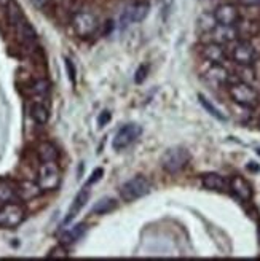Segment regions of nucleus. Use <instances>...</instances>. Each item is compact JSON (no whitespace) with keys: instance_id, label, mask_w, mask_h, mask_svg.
<instances>
[{"instance_id":"obj_27","label":"nucleus","mask_w":260,"mask_h":261,"mask_svg":"<svg viewBox=\"0 0 260 261\" xmlns=\"http://www.w3.org/2000/svg\"><path fill=\"white\" fill-rule=\"evenodd\" d=\"M147 67H146V65H140V67H139V70L136 72V83H142V82H144V78H146V73H147Z\"/></svg>"},{"instance_id":"obj_13","label":"nucleus","mask_w":260,"mask_h":261,"mask_svg":"<svg viewBox=\"0 0 260 261\" xmlns=\"http://www.w3.org/2000/svg\"><path fill=\"white\" fill-rule=\"evenodd\" d=\"M206 80H207V83L216 88L228 86L230 85V72L222 64H212L211 69L206 72Z\"/></svg>"},{"instance_id":"obj_25","label":"nucleus","mask_w":260,"mask_h":261,"mask_svg":"<svg viewBox=\"0 0 260 261\" xmlns=\"http://www.w3.org/2000/svg\"><path fill=\"white\" fill-rule=\"evenodd\" d=\"M67 256H69V252L64 244H59L55 249H51L48 253V258H67Z\"/></svg>"},{"instance_id":"obj_5","label":"nucleus","mask_w":260,"mask_h":261,"mask_svg":"<svg viewBox=\"0 0 260 261\" xmlns=\"http://www.w3.org/2000/svg\"><path fill=\"white\" fill-rule=\"evenodd\" d=\"M37 184L42 191H55L61 184V171L56 161H46L40 164L37 174Z\"/></svg>"},{"instance_id":"obj_29","label":"nucleus","mask_w":260,"mask_h":261,"mask_svg":"<svg viewBox=\"0 0 260 261\" xmlns=\"http://www.w3.org/2000/svg\"><path fill=\"white\" fill-rule=\"evenodd\" d=\"M101 175H102V169H96V171L93 172V175H91V178L88 180V184H86V185L94 184L96 180H99V178H101Z\"/></svg>"},{"instance_id":"obj_23","label":"nucleus","mask_w":260,"mask_h":261,"mask_svg":"<svg viewBox=\"0 0 260 261\" xmlns=\"http://www.w3.org/2000/svg\"><path fill=\"white\" fill-rule=\"evenodd\" d=\"M198 99H200V102H201V106H203L207 112H209L212 116H216L217 120H225V116L222 115V112H220L219 109H216V107L212 106V103L209 102V99H206L203 94H200V96H198Z\"/></svg>"},{"instance_id":"obj_10","label":"nucleus","mask_w":260,"mask_h":261,"mask_svg":"<svg viewBox=\"0 0 260 261\" xmlns=\"http://www.w3.org/2000/svg\"><path fill=\"white\" fill-rule=\"evenodd\" d=\"M207 34L211 35V42H216V43H220V45H228V43L240 40V32H238L237 25L216 24Z\"/></svg>"},{"instance_id":"obj_3","label":"nucleus","mask_w":260,"mask_h":261,"mask_svg":"<svg viewBox=\"0 0 260 261\" xmlns=\"http://www.w3.org/2000/svg\"><path fill=\"white\" fill-rule=\"evenodd\" d=\"M230 59L238 64L240 67H251V65L257 61V49L255 46L246 40V38H240V40L233 42V46L228 53Z\"/></svg>"},{"instance_id":"obj_4","label":"nucleus","mask_w":260,"mask_h":261,"mask_svg":"<svg viewBox=\"0 0 260 261\" xmlns=\"http://www.w3.org/2000/svg\"><path fill=\"white\" fill-rule=\"evenodd\" d=\"M190 163V153L188 150L182 147L170 148L161 156V167L168 174H179L188 166Z\"/></svg>"},{"instance_id":"obj_14","label":"nucleus","mask_w":260,"mask_h":261,"mask_svg":"<svg viewBox=\"0 0 260 261\" xmlns=\"http://www.w3.org/2000/svg\"><path fill=\"white\" fill-rule=\"evenodd\" d=\"M15 191H16V198H19L22 201H32L40 196L42 188L38 187L37 181L22 180L18 184V187H15Z\"/></svg>"},{"instance_id":"obj_16","label":"nucleus","mask_w":260,"mask_h":261,"mask_svg":"<svg viewBox=\"0 0 260 261\" xmlns=\"http://www.w3.org/2000/svg\"><path fill=\"white\" fill-rule=\"evenodd\" d=\"M88 198H89V190H88V187H83V188L79 191V194L75 196V199H74V202H72V205H70V208H69V214H67L66 221H70L72 218L77 217V214H79V212L82 211V208L85 207Z\"/></svg>"},{"instance_id":"obj_26","label":"nucleus","mask_w":260,"mask_h":261,"mask_svg":"<svg viewBox=\"0 0 260 261\" xmlns=\"http://www.w3.org/2000/svg\"><path fill=\"white\" fill-rule=\"evenodd\" d=\"M110 118H112V115H110V112H102L101 115H99V118H98V124L102 127V126H106L109 121H110Z\"/></svg>"},{"instance_id":"obj_18","label":"nucleus","mask_w":260,"mask_h":261,"mask_svg":"<svg viewBox=\"0 0 260 261\" xmlns=\"http://www.w3.org/2000/svg\"><path fill=\"white\" fill-rule=\"evenodd\" d=\"M31 118L37 123V124H45L50 118V113H48V109L43 106L40 102H35L31 106Z\"/></svg>"},{"instance_id":"obj_12","label":"nucleus","mask_w":260,"mask_h":261,"mask_svg":"<svg viewBox=\"0 0 260 261\" xmlns=\"http://www.w3.org/2000/svg\"><path fill=\"white\" fill-rule=\"evenodd\" d=\"M201 56L212 65V64H224L225 59L228 58V53H227V49H225V45H220V43H216V42H209V43H206L203 46Z\"/></svg>"},{"instance_id":"obj_33","label":"nucleus","mask_w":260,"mask_h":261,"mask_svg":"<svg viewBox=\"0 0 260 261\" xmlns=\"http://www.w3.org/2000/svg\"><path fill=\"white\" fill-rule=\"evenodd\" d=\"M258 126H260V121H258Z\"/></svg>"},{"instance_id":"obj_21","label":"nucleus","mask_w":260,"mask_h":261,"mask_svg":"<svg viewBox=\"0 0 260 261\" xmlns=\"http://www.w3.org/2000/svg\"><path fill=\"white\" fill-rule=\"evenodd\" d=\"M115 208H116V201L113 198H102L93 205V214L106 215V214H110L112 211H115Z\"/></svg>"},{"instance_id":"obj_15","label":"nucleus","mask_w":260,"mask_h":261,"mask_svg":"<svg viewBox=\"0 0 260 261\" xmlns=\"http://www.w3.org/2000/svg\"><path fill=\"white\" fill-rule=\"evenodd\" d=\"M201 184L206 190L216 193H227L228 191V180L219 174H204L201 177Z\"/></svg>"},{"instance_id":"obj_31","label":"nucleus","mask_w":260,"mask_h":261,"mask_svg":"<svg viewBox=\"0 0 260 261\" xmlns=\"http://www.w3.org/2000/svg\"><path fill=\"white\" fill-rule=\"evenodd\" d=\"M240 2L246 7H257L260 5V0H240Z\"/></svg>"},{"instance_id":"obj_30","label":"nucleus","mask_w":260,"mask_h":261,"mask_svg":"<svg viewBox=\"0 0 260 261\" xmlns=\"http://www.w3.org/2000/svg\"><path fill=\"white\" fill-rule=\"evenodd\" d=\"M32 4L37 7V8H46L50 4H51V0H32Z\"/></svg>"},{"instance_id":"obj_17","label":"nucleus","mask_w":260,"mask_h":261,"mask_svg":"<svg viewBox=\"0 0 260 261\" xmlns=\"http://www.w3.org/2000/svg\"><path fill=\"white\" fill-rule=\"evenodd\" d=\"M37 154L38 158H40L42 163H46V161H58V148L53 145L51 142H42L40 145L37 148Z\"/></svg>"},{"instance_id":"obj_24","label":"nucleus","mask_w":260,"mask_h":261,"mask_svg":"<svg viewBox=\"0 0 260 261\" xmlns=\"http://www.w3.org/2000/svg\"><path fill=\"white\" fill-rule=\"evenodd\" d=\"M48 91H50V83H48L46 80H38V82H35L34 86H32V93H34L35 96H40V97L46 96V94H48Z\"/></svg>"},{"instance_id":"obj_6","label":"nucleus","mask_w":260,"mask_h":261,"mask_svg":"<svg viewBox=\"0 0 260 261\" xmlns=\"http://www.w3.org/2000/svg\"><path fill=\"white\" fill-rule=\"evenodd\" d=\"M26 218L24 207L16 202H7L0 205V228L13 229L19 226Z\"/></svg>"},{"instance_id":"obj_8","label":"nucleus","mask_w":260,"mask_h":261,"mask_svg":"<svg viewBox=\"0 0 260 261\" xmlns=\"http://www.w3.org/2000/svg\"><path fill=\"white\" fill-rule=\"evenodd\" d=\"M140 134H142V127L139 124H126V126H123L119 133L115 134V137L112 140L113 150L122 151V150L128 148L129 145H133V143L140 137Z\"/></svg>"},{"instance_id":"obj_1","label":"nucleus","mask_w":260,"mask_h":261,"mask_svg":"<svg viewBox=\"0 0 260 261\" xmlns=\"http://www.w3.org/2000/svg\"><path fill=\"white\" fill-rule=\"evenodd\" d=\"M228 94L233 102L244 109H255L260 100L258 91L252 85H249L248 82H243V80L231 82L228 85Z\"/></svg>"},{"instance_id":"obj_22","label":"nucleus","mask_w":260,"mask_h":261,"mask_svg":"<svg viewBox=\"0 0 260 261\" xmlns=\"http://www.w3.org/2000/svg\"><path fill=\"white\" fill-rule=\"evenodd\" d=\"M16 199V191L15 187H11L8 181L0 180V205H4L7 202H11Z\"/></svg>"},{"instance_id":"obj_11","label":"nucleus","mask_w":260,"mask_h":261,"mask_svg":"<svg viewBox=\"0 0 260 261\" xmlns=\"http://www.w3.org/2000/svg\"><path fill=\"white\" fill-rule=\"evenodd\" d=\"M228 191H231L243 202L252 199V187L249 185L248 180L240 175H235L228 180Z\"/></svg>"},{"instance_id":"obj_32","label":"nucleus","mask_w":260,"mask_h":261,"mask_svg":"<svg viewBox=\"0 0 260 261\" xmlns=\"http://www.w3.org/2000/svg\"><path fill=\"white\" fill-rule=\"evenodd\" d=\"M4 2H7V4H8V0H4Z\"/></svg>"},{"instance_id":"obj_20","label":"nucleus","mask_w":260,"mask_h":261,"mask_svg":"<svg viewBox=\"0 0 260 261\" xmlns=\"http://www.w3.org/2000/svg\"><path fill=\"white\" fill-rule=\"evenodd\" d=\"M85 231H86V226L85 225H77V226H74L72 229H69V231H66V232L62 234L61 244H64V245L75 244L77 241H79L83 236Z\"/></svg>"},{"instance_id":"obj_9","label":"nucleus","mask_w":260,"mask_h":261,"mask_svg":"<svg viewBox=\"0 0 260 261\" xmlns=\"http://www.w3.org/2000/svg\"><path fill=\"white\" fill-rule=\"evenodd\" d=\"M214 19L217 24L222 25H237L241 21V13L237 5L233 4H222L214 10Z\"/></svg>"},{"instance_id":"obj_7","label":"nucleus","mask_w":260,"mask_h":261,"mask_svg":"<svg viewBox=\"0 0 260 261\" xmlns=\"http://www.w3.org/2000/svg\"><path fill=\"white\" fill-rule=\"evenodd\" d=\"M72 29L82 38L91 37L98 29V19L89 11H77L72 18Z\"/></svg>"},{"instance_id":"obj_28","label":"nucleus","mask_w":260,"mask_h":261,"mask_svg":"<svg viewBox=\"0 0 260 261\" xmlns=\"http://www.w3.org/2000/svg\"><path fill=\"white\" fill-rule=\"evenodd\" d=\"M66 67H67V72H69V78H70V82L75 83V67H74V64L70 59H66Z\"/></svg>"},{"instance_id":"obj_2","label":"nucleus","mask_w":260,"mask_h":261,"mask_svg":"<svg viewBox=\"0 0 260 261\" xmlns=\"http://www.w3.org/2000/svg\"><path fill=\"white\" fill-rule=\"evenodd\" d=\"M152 190V181L146 175H136L129 178L120 188V196L125 202H133L136 199L144 198Z\"/></svg>"},{"instance_id":"obj_19","label":"nucleus","mask_w":260,"mask_h":261,"mask_svg":"<svg viewBox=\"0 0 260 261\" xmlns=\"http://www.w3.org/2000/svg\"><path fill=\"white\" fill-rule=\"evenodd\" d=\"M147 15H149V4L146 2L136 4L128 10V19L131 22H140Z\"/></svg>"}]
</instances>
